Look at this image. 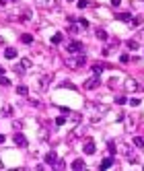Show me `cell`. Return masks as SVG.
Segmentation results:
<instances>
[{"mask_svg": "<svg viewBox=\"0 0 144 171\" xmlns=\"http://www.w3.org/2000/svg\"><path fill=\"white\" fill-rule=\"evenodd\" d=\"M43 159H46V163H48V165H56V163H58V155H56L54 151H49Z\"/></svg>", "mask_w": 144, "mask_h": 171, "instance_id": "obj_6", "label": "cell"}, {"mask_svg": "<svg viewBox=\"0 0 144 171\" xmlns=\"http://www.w3.org/2000/svg\"><path fill=\"white\" fill-rule=\"evenodd\" d=\"M17 93L23 95V97H27V95H29V89H27L25 85H21V87H17Z\"/></svg>", "mask_w": 144, "mask_h": 171, "instance_id": "obj_13", "label": "cell"}, {"mask_svg": "<svg viewBox=\"0 0 144 171\" xmlns=\"http://www.w3.org/2000/svg\"><path fill=\"white\" fill-rule=\"evenodd\" d=\"M101 85V79H99V76H93V79H89V81H87V83H85V89H97V87Z\"/></svg>", "mask_w": 144, "mask_h": 171, "instance_id": "obj_4", "label": "cell"}, {"mask_svg": "<svg viewBox=\"0 0 144 171\" xmlns=\"http://www.w3.org/2000/svg\"><path fill=\"white\" fill-rule=\"evenodd\" d=\"M140 23H142V17H132V25L134 27H138Z\"/></svg>", "mask_w": 144, "mask_h": 171, "instance_id": "obj_19", "label": "cell"}, {"mask_svg": "<svg viewBox=\"0 0 144 171\" xmlns=\"http://www.w3.org/2000/svg\"><path fill=\"white\" fill-rule=\"evenodd\" d=\"M115 103H117V105H122V103H126V97H122V95H119V97L115 99Z\"/></svg>", "mask_w": 144, "mask_h": 171, "instance_id": "obj_26", "label": "cell"}, {"mask_svg": "<svg viewBox=\"0 0 144 171\" xmlns=\"http://www.w3.org/2000/svg\"><path fill=\"white\" fill-rule=\"evenodd\" d=\"M2 74H4V68H2V66H0V76H2Z\"/></svg>", "mask_w": 144, "mask_h": 171, "instance_id": "obj_32", "label": "cell"}, {"mask_svg": "<svg viewBox=\"0 0 144 171\" xmlns=\"http://www.w3.org/2000/svg\"><path fill=\"white\" fill-rule=\"evenodd\" d=\"M103 70H105V64H93V72H95L97 76H99Z\"/></svg>", "mask_w": 144, "mask_h": 171, "instance_id": "obj_11", "label": "cell"}, {"mask_svg": "<svg viewBox=\"0 0 144 171\" xmlns=\"http://www.w3.org/2000/svg\"><path fill=\"white\" fill-rule=\"evenodd\" d=\"M66 2H72V0H66Z\"/></svg>", "mask_w": 144, "mask_h": 171, "instance_id": "obj_33", "label": "cell"}, {"mask_svg": "<svg viewBox=\"0 0 144 171\" xmlns=\"http://www.w3.org/2000/svg\"><path fill=\"white\" fill-rule=\"evenodd\" d=\"M62 87H64V89H74V85H72V83H64Z\"/></svg>", "mask_w": 144, "mask_h": 171, "instance_id": "obj_29", "label": "cell"}, {"mask_svg": "<svg viewBox=\"0 0 144 171\" xmlns=\"http://www.w3.org/2000/svg\"><path fill=\"white\" fill-rule=\"evenodd\" d=\"M12 138H14V144H17V146H23V148L27 146V138H25V134H21V132H17V134H14Z\"/></svg>", "mask_w": 144, "mask_h": 171, "instance_id": "obj_3", "label": "cell"}, {"mask_svg": "<svg viewBox=\"0 0 144 171\" xmlns=\"http://www.w3.org/2000/svg\"><path fill=\"white\" fill-rule=\"evenodd\" d=\"M130 105H134V107L140 105V99H138V97H136V99H130Z\"/></svg>", "mask_w": 144, "mask_h": 171, "instance_id": "obj_27", "label": "cell"}, {"mask_svg": "<svg viewBox=\"0 0 144 171\" xmlns=\"http://www.w3.org/2000/svg\"><path fill=\"white\" fill-rule=\"evenodd\" d=\"M122 4V0H111V6H119Z\"/></svg>", "mask_w": 144, "mask_h": 171, "instance_id": "obj_30", "label": "cell"}, {"mask_svg": "<svg viewBox=\"0 0 144 171\" xmlns=\"http://www.w3.org/2000/svg\"><path fill=\"white\" fill-rule=\"evenodd\" d=\"M117 19H119V21H124V23H128V21H132V15H130V12H119V15H117Z\"/></svg>", "mask_w": 144, "mask_h": 171, "instance_id": "obj_10", "label": "cell"}, {"mask_svg": "<svg viewBox=\"0 0 144 171\" xmlns=\"http://www.w3.org/2000/svg\"><path fill=\"white\" fill-rule=\"evenodd\" d=\"M21 66H23V68H29V66H31V60H29V58H23V60H21Z\"/></svg>", "mask_w": 144, "mask_h": 171, "instance_id": "obj_20", "label": "cell"}, {"mask_svg": "<svg viewBox=\"0 0 144 171\" xmlns=\"http://www.w3.org/2000/svg\"><path fill=\"white\" fill-rule=\"evenodd\" d=\"M82 49H85L82 41H70V43H68V54H70V56H74V54H80Z\"/></svg>", "mask_w": 144, "mask_h": 171, "instance_id": "obj_2", "label": "cell"}, {"mask_svg": "<svg viewBox=\"0 0 144 171\" xmlns=\"http://www.w3.org/2000/svg\"><path fill=\"white\" fill-rule=\"evenodd\" d=\"M78 25H80L82 29H87V27H89V21H87V19H78Z\"/></svg>", "mask_w": 144, "mask_h": 171, "instance_id": "obj_23", "label": "cell"}, {"mask_svg": "<svg viewBox=\"0 0 144 171\" xmlns=\"http://www.w3.org/2000/svg\"><path fill=\"white\" fill-rule=\"evenodd\" d=\"M2 116H12V107H10V105H6V107L2 109Z\"/></svg>", "mask_w": 144, "mask_h": 171, "instance_id": "obj_21", "label": "cell"}, {"mask_svg": "<svg viewBox=\"0 0 144 171\" xmlns=\"http://www.w3.org/2000/svg\"><path fill=\"white\" fill-rule=\"evenodd\" d=\"M64 124H66V118H64V116L56 118V126H64Z\"/></svg>", "mask_w": 144, "mask_h": 171, "instance_id": "obj_22", "label": "cell"}, {"mask_svg": "<svg viewBox=\"0 0 144 171\" xmlns=\"http://www.w3.org/2000/svg\"><path fill=\"white\" fill-rule=\"evenodd\" d=\"M126 45H128L130 49H138V47H140V45H138V41H134V39H130V41L126 43Z\"/></svg>", "mask_w": 144, "mask_h": 171, "instance_id": "obj_16", "label": "cell"}, {"mask_svg": "<svg viewBox=\"0 0 144 171\" xmlns=\"http://www.w3.org/2000/svg\"><path fill=\"white\" fill-rule=\"evenodd\" d=\"M111 165H113V157H107V159L101 161V169H107V167H111Z\"/></svg>", "mask_w": 144, "mask_h": 171, "instance_id": "obj_9", "label": "cell"}, {"mask_svg": "<svg viewBox=\"0 0 144 171\" xmlns=\"http://www.w3.org/2000/svg\"><path fill=\"white\" fill-rule=\"evenodd\" d=\"M14 2H19V0H14Z\"/></svg>", "mask_w": 144, "mask_h": 171, "instance_id": "obj_34", "label": "cell"}, {"mask_svg": "<svg viewBox=\"0 0 144 171\" xmlns=\"http://www.w3.org/2000/svg\"><path fill=\"white\" fill-rule=\"evenodd\" d=\"M85 62H87V56H85L82 52H80V54H76V58H72V56L68 58V64H70L72 68H80Z\"/></svg>", "mask_w": 144, "mask_h": 171, "instance_id": "obj_1", "label": "cell"}, {"mask_svg": "<svg viewBox=\"0 0 144 171\" xmlns=\"http://www.w3.org/2000/svg\"><path fill=\"white\" fill-rule=\"evenodd\" d=\"M76 4H78V8H87L89 6V0H78Z\"/></svg>", "mask_w": 144, "mask_h": 171, "instance_id": "obj_25", "label": "cell"}, {"mask_svg": "<svg viewBox=\"0 0 144 171\" xmlns=\"http://www.w3.org/2000/svg\"><path fill=\"white\" fill-rule=\"evenodd\" d=\"M97 37H99L101 41H107V31H105V29H97Z\"/></svg>", "mask_w": 144, "mask_h": 171, "instance_id": "obj_12", "label": "cell"}, {"mask_svg": "<svg viewBox=\"0 0 144 171\" xmlns=\"http://www.w3.org/2000/svg\"><path fill=\"white\" fill-rule=\"evenodd\" d=\"M134 144L140 146V148H144V138H142V136H136V138H134Z\"/></svg>", "mask_w": 144, "mask_h": 171, "instance_id": "obj_15", "label": "cell"}, {"mask_svg": "<svg viewBox=\"0 0 144 171\" xmlns=\"http://www.w3.org/2000/svg\"><path fill=\"white\" fill-rule=\"evenodd\" d=\"M21 41H23V43H27V45H29V43L33 41V35H29V33H23V35H21Z\"/></svg>", "mask_w": 144, "mask_h": 171, "instance_id": "obj_14", "label": "cell"}, {"mask_svg": "<svg viewBox=\"0 0 144 171\" xmlns=\"http://www.w3.org/2000/svg\"><path fill=\"white\" fill-rule=\"evenodd\" d=\"M109 153H111V155L115 153V144H113V142H109Z\"/></svg>", "mask_w": 144, "mask_h": 171, "instance_id": "obj_28", "label": "cell"}, {"mask_svg": "<svg viewBox=\"0 0 144 171\" xmlns=\"http://www.w3.org/2000/svg\"><path fill=\"white\" fill-rule=\"evenodd\" d=\"M95 151H97L95 142H93V140H87V142H85V155H95Z\"/></svg>", "mask_w": 144, "mask_h": 171, "instance_id": "obj_5", "label": "cell"}, {"mask_svg": "<svg viewBox=\"0 0 144 171\" xmlns=\"http://www.w3.org/2000/svg\"><path fill=\"white\" fill-rule=\"evenodd\" d=\"M4 58L14 60V58H17V49H14V47H6V49H4Z\"/></svg>", "mask_w": 144, "mask_h": 171, "instance_id": "obj_8", "label": "cell"}, {"mask_svg": "<svg viewBox=\"0 0 144 171\" xmlns=\"http://www.w3.org/2000/svg\"><path fill=\"white\" fill-rule=\"evenodd\" d=\"M60 41H62V33H56V35L51 37V43H56V45H58Z\"/></svg>", "mask_w": 144, "mask_h": 171, "instance_id": "obj_17", "label": "cell"}, {"mask_svg": "<svg viewBox=\"0 0 144 171\" xmlns=\"http://www.w3.org/2000/svg\"><path fill=\"white\" fill-rule=\"evenodd\" d=\"M8 85H10V81H8V79L2 74V76H0V87H8Z\"/></svg>", "mask_w": 144, "mask_h": 171, "instance_id": "obj_18", "label": "cell"}, {"mask_svg": "<svg viewBox=\"0 0 144 171\" xmlns=\"http://www.w3.org/2000/svg\"><path fill=\"white\" fill-rule=\"evenodd\" d=\"M4 140H6V136H4V134H0V144H2Z\"/></svg>", "mask_w": 144, "mask_h": 171, "instance_id": "obj_31", "label": "cell"}, {"mask_svg": "<svg viewBox=\"0 0 144 171\" xmlns=\"http://www.w3.org/2000/svg\"><path fill=\"white\" fill-rule=\"evenodd\" d=\"M119 62H122V64H128V62H130V56H128V54L119 56Z\"/></svg>", "mask_w": 144, "mask_h": 171, "instance_id": "obj_24", "label": "cell"}, {"mask_svg": "<svg viewBox=\"0 0 144 171\" xmlns=\"http://www.w3.org/2000/svg\"><path fill=\"white\" fill-rule=\"evenodd\" d=\"M72 169L74 171L85 169V159H74V161H72Z\"/></svg>", "mask_w": 144, "mask_h": 171, "instance_id": "obj_7", "label": "cell"}]
</instances>
